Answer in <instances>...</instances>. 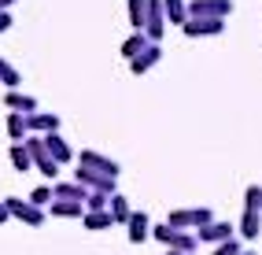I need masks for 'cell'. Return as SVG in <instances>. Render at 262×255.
<instances>
[{
	"label": "cell",
	"mask_w": 262,
	"mask_h": 255,
	"mask_svg": "<svg viewBox=\"0 0 262 255\" xmlns=\"http://www.w3.org/2000/svg\"><path fill=\"white\" fill-rule=\"evenodd\" d=\"M26 152H30V159L37 163V166L45 170L48 178H56V166H59V163H56V159L48 156V148H45V141H37V137H30V141H26Z\"/></svg>",
	"instance_id": "1"
},
{
	"label": "cell",
	"mask_w": 262,
	"mask_h": 255,
	"mask_svg": "<svg viewBox=\"0 0 262 255\" xmlns=\"http://www.w3.org/2000/svg\"><path fill=\"white\" fill-rule=\"evenodd\" d=\"M188 11L192 15H207V19H222V15L233 11V4H229V0H196Z\"/></svg>",
	"instance_id": "2"
},
{
	"label": "cell",
	"mask_w": 262,
	"mask_h": 255,
	"mask_svg": "<svg viewBox=\"0 0 262 255\" xmlns=\"http://www.w3.org/2000/svg\"><path fill=\"white\" fill-rule=\"evenodd\" d=\"M4 207H8V215H15V218H23V222H30V226H37L41 222V207H33V203H23V200H4Z\"/></svg>",
	"instance_id": "3"
},
{
	"label": "cell",
	"mask_w": 262,
	"mask_h": 255,
	"mask_svg": "<svg viewBox=\"0 0 262 255\" xmlns=\"http://www.w3.org/2000/svg\"><path fill=\"white\" fill-rule=\"evenodd\" d=\"M222 30V19H196V23H185V33L188 37H200V33H218Z\"/></svg>",
	"instance_id": "4"
},
{
	"label": "cell",
	"mask_w": 262,
	"mask_h": 255,
	"mask_svg": "<svg viewBox=\"0 0 262 255\" xmlns=\"http://www.w3.org/2000/svg\"><path fill=\"white\" fill-rule=\"evenodd\" d=\"M81 163H85V166H96L100 174H111V178L118 174V166H115L111 159H103V156H96V152H81Z\"/></svg>",
	"instance_id": "5"
},
{
	"label": "cell",
	"mask_w": 262,
	"mask_h": 255,
	"mask_svg": "<svg viewBox=\"0 0 262 255\" xmlns=\"http://www.w3.org/2000/svg\"><path fill=\"white\" fill-rule=\"evenodd\" d=\"M26 126H30V130H48V133H56L59 118H56V115H37V111H30V115H26Z\"/></svg>",
	"instance_id": "6"
},
{
	"label": "cell",
	"mask_w": 262,
	"mask_h": 255,
	"mask_svg": "<svg viewBox=\"0 0 262 255\" xmlns=\"http://www.w3.org/2000/svg\"><path fill=\"white\" fill-rule=\"evenodd\" d=\"M45 148H48V156L56 159V163H67V159H71V148H67L56 133H48V137H45Z\"/></svg>",
	"instance_id": "7"
},
{
	"label": "cell",
	"mask_w": 262,
	"mask_h": 255,
	"mask_svg": "<svg viewBox=\"0 0 262 255\" xmlns=\"http://www.w3.org/2000/svg\"><path fill=\"white\" fill-rule=\"evenodd\" d=\"M126 222H129V241L141 244L144 237H148V215H129Z\"/></svg>",
	"instance_id": "8"
},
{
	"label": "cell",
	"mask_w": 262,
	"mask_h": 255,
	"mask_svg": "<svg viewBox=\"0 0 262 255\" xmlns=\"http://www.w3.org/2000/svg\"><path fill=\"white\" fill-rule=\"evenodd\" d=\"M200 241H229V226L225 222H207V229H200Z\"/></svg>",
	"instance_id": "9"
},
{
	"label": "cell",
	"mask_w": 262,
	"mask_h": 255,
	"mask_svg": "<svg viewBox=\"0 0 262 255\" xmlns=\"http://www.w3.org/2000/svg\"><path fill=\"white\" fill-rule=\"evenodd\" d=\"M4 104L8 108H15V111H33V108H37V100H33V96H23V93H8V100H4Z\"/></svg>",
	"instance_id": "10"
},
{
	"label": "cell",
	"mask_w": 262,
	"mask_h": 255,
	"mask_svg": "<svg viewBox=\"0 0 262 255\" xmlns=\"http://www.w3.org/2000/svg\"><path fill=\"white\" fill-rule=\"evenodd\" d=\"M56 200H85V185H56Z\"/></svg>",
	"instance_id": "11"
},
{
	"label": "cell",
	"mask_w": 262,
	"mask_h": 255,
	"mask_svg": "<svg viewBox=\"0 0 262 255\" xmlns=\"http://www.w3.org/2000/svg\"><path fill=\"white\" fill-rule=\"evenodd\" d=\"M11 163H15V170H30V166H33L26 144H11Z\"/></svg>",
	"instance_id": "12"
},
{
	"label": "cell",
	"mask_w": 262,
	"mask_h": 255,
	"mask_svg": "<svg viewBox=\"0 0 262 255\" xmlns=\"http://www.w3.org/2000/svg\"><path fill=\"white\" fill-rule=\"evenodd\" d=\"M144 48H148V41H144V33H133V37H129L126 45H122V56H129V59H133V56H141Z\"/></svg>",
	"instance_id": "13"
},
{
	"label": "cell",
	"mask_w": 262,
	"mask_h": 255,
	"mask_svg": "<svg viewBox=\"0 0 262 255\" xmlns=\"http://www.w3.org/2000/svg\"><path fill=\"white\" fill-rule=\"evenodd\" d=\"M155 59H159V48H144V56H133V71H137V74H144Z\"/></svg>",
	"instance_id": "14"
},
{
	"label": "cell",
	"mask_w": 262,
	"mask_h": 255,
	"mask_svg": "<svg viewBox=\"0 0 262 255\" xmlns=\"http://www.w3.org/2000/svg\"><path fill=\"white\" fill-rule=\"evenodd\" d=\"M258 211H244V222H240V233L244 237H258Z\"/></svg>",
	"instance_id": "15"
},
{
	"label": "cell",
	"mask_w": 262,
	"mask_h": 255,
	"mask_svg": "<svg viewBox=\"0 0 262 255\" xmlns=\"http://www.w3.org/2000/svg\"><path fill=\"white\" fill-rule=\"evenodd\" d=\"M30 126H26V118L19 115V111H11V118H8V133H11V137L15 141H23V133H26Z\"/></svg>",
	"instance_id": "16"
},
{
	"label": "cell",
	"mask_w": 262,
	"mask_h": 255,
	"mask_svg": "<svg viewBox=\"0 0 262 255\" xmlns=\"http://www.w3.org/2000/svg\"><path fill=\"white\" fill-rule=\"evenodd\" d=\"M52 215H81V200H56Z\"/></svg>",
	"instance_id": "17"
},
{
	"label": "cell",
	"mask_w": 262,
	"mask_h": 255,
	"mask_svg": "<svg viewBox=\"0 0 262 255\" xmlns=\"http://www.w3.org/2000/svg\"><path fill=\"white\" fill-rule=\"evenodd\" d=\"M129 23H133V30L144 26V0H129Z\"/></svg>",
	"instance_id": "18"
},
{
	"label": "cell",
	"mask_w": 262,
	"mask_h": 255,
	"mask_svg": "<svg viewBox=\"0 0 262 255\" xmlns=\"http://www.w3.org/2000/svg\"><path fill=\"white\" fill-rule=\"evenodd\" d=\"M126 218H129L126 200H122V196H115V200H111V222H126Z\"/></svg>",
	"instance_id": "19"
},
{
	"label": "cell",
	"mask_w": 262,
	"mask_h": 255,
	"mask_svg": "<svg viewBox=\"0 0 262 255\" xmlns=\"http://www.w3.org/2000/svg\"><path fill=\"white\" fill-rule=\"evenodd\" d=\"M0 81H4V85H11V89L19 85V71H15L11 63H4V59H0Z\"/></svg>",
	"instance_id": "20"
},
{
	"label": "cell",
	"mask_w": 262,
	"mask_h": 255,
	"mask_svg": "<svg viewBox=\"0 0 262 255\" xmlns=\"http://www.w3.org/2000/svg\"><path fill=\"white\" fill-rule=\"evenodd\" d=\"M166 11H170V23H185V15H188L181 0H166Z\"/></svg>",
	"instance_id": "21"
},
{
	"label": "cell",
	"mask_w": 262,
	"mask_h": 255,
	"mask_svg": "<svg viewBox=\"0 0 262 255\" xmlns=\"http://www.w3.org/2000/svg\"><path fill=\"white\" fill-rule=\"evenodd\" d=\"M85 226H89V229H103V226H111V215L93 211V215H85Z\"/></svg>",
	"instance_id": "22"
},
{
	"label": "cell",
	"mask_w": 262,
	"mask_h": 255,
	"mask_svg": "<svg viewBox=\"0 0 262 255\" xmlns=\"http://www.w3.org/2000/svg\"><path fill=\"white\" fill-rule=\"evenodd\" d=\"M258 207H262V189L251 185V189H248V211H258Z\"/></svg>",
	"instance_id": "23"
},
{
	"label": "cell",
	"mask_w": 262,
	"mask_h": 255,
	"mask_svg": "<svg viewBox=\"0 0 262 255\" xmlns=\"http://www.w3.org/2000/svg\"><path fill=\"white\" fill-rule=\"evenodd\" d=\"M85 200H89V211H103V203H107L103 193H93V196H85Z\"/></svg>",
	"instance_id": "24"
},
{
	"label": "cell",
	"mask_w": 262,
	"mask_h": 255,
	"mask_svg": "<svg viewBox=\"0 0 262 255\" xmlns=\"http://www.w3.org/2000/svg\"><path fill=\"white\" fill-rule=\"evenodd\" d=\"M48 200H52V189H37V193L30 196V203H33V207H41V203H48Z\"/></svg>",
	"instance_id": "25"
},
{
	"label": "cell",
	"mask_w": 262,
	"mask_h": 255,
	"mask_svg": "<svg viewBox=\"0 0 262 255\" xmlns=\"http://www.w3.org/2000/svg\"><path fill=\"white\" fill-rule=\"evenodd\" d=\"M192 222V211H178V215H170V226H188Z\"/></svg>",
	"instance_id": "26"
},
{
	"label": "cell",
	"mask_w": 262,
	"mask_h": 255,
	"mask_svg": "<svg viewBox=\"0 0 262 255\" xmlns=\"http://www.w3.org/2000/svg\"><path fill=\"white\" fill-rule=\"evenodd\" d=\"M173 233H178V229H170V226H163V229H155V237H159L163 244H170V241H173Z\"/></svg>",
	"instance_id": "27"
},
{
	"label": "cell",
	"mask_w": 262,
	"mask_h": 255,
	"mask_svg": "<svg viewBox=\"0 0 262 255\" xmlns=\"http://www.w3.org/2000/svg\"><path fill=\"white\" fill-rule=\"evenodd\" d=\"M214 255H240V251H236V244H233V241H225V244H222Z\"/></svg>",
	"instance_id": "28"
},
{
	"label": "cell",
	"mask_w": 262,
	"mask_h": 255,
	"mask_svg": "<svg viewBox=\"0 0 262 255\" xmlns=\"http://www.w3.org/2000/svg\"><path fill=\"white\" fill-rule=\"evenodd\" d=\"M8 26H11V15H8V11H0V33H4Z\"/></svg>",
	"instance_id": "29"
},
{
	"label": "cell",
	"mask_w": 262,
	"mask_h": 255,
	"mask_svg": "<svg viewBox=\"0 0 262 255\" xmlns=\"http://www.w3.org/2000/svg\"><path fill=\"white\" fill-rule=\"evenodd\" d=\"M170 255H181V251H170Z\"/></svg>",
	"instance_id": "30"
},
{
	"label": "cell",
	"mask_w": 262,
	"mask_h": 255,
	"mask_svg": "<svg viewBox=\"0 0 262 255\" xmlns=\"http://www.w3.org/2000/svg\"><path fill=\"white\" fill-rule=\"evenodd\" d=\"M244 255H255V251H244Z\"/></svg>",
	"instance_id": "31"
},
{
	"label": "cell",
	"mask_w": 262,
	"mask_h": 255,
	"mask_svg": "<svg viewBox=\"0 0 262 255\" xmlns=\"http://www.w3.org/2000/svg\"><path fill=\"white\" fill-rule=\"evenodd\" d=\"M258 211H262V207H258Z\"/></svg>",
	"instance_id": "32"
}]
</instances>
